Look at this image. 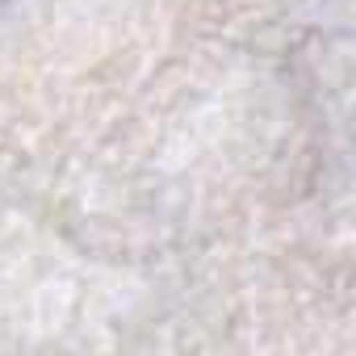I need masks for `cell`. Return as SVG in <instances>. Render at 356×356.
Segmentation results:
<instances>
[]
</instances>
